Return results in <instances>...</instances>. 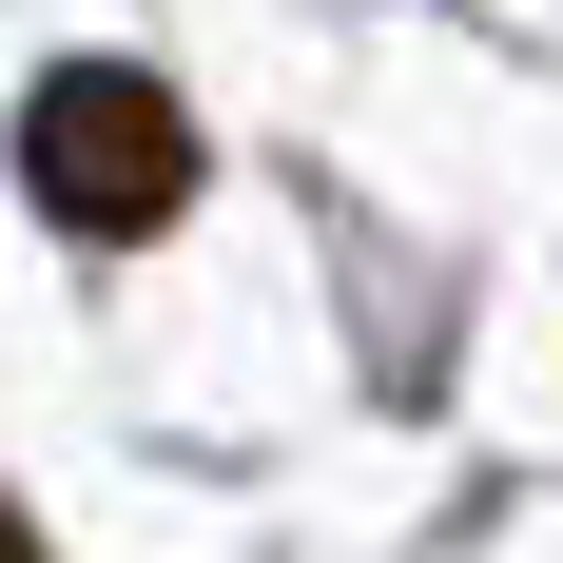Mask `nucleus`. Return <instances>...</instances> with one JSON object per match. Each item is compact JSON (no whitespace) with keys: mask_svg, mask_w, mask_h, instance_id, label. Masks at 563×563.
<instances>
[{"mask_svg":"<svg viewBox=\"0 0 563 563\" xmlns=\"http://www.w3.org/2000/svg\"><path fill=\"white\" fill-rule=\"evenodd\" d=\"M20 195L58 233H156L195 195V117L136 78V58H58L40 98H20Z\"/></svg>","mask_w":563,"mask_h":563,"instance_id":"obj_1","label":"nucleus"}]
</instances>
